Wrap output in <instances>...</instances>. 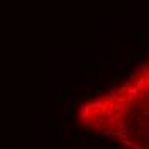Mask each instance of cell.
<instances>
[{
    "label": "cell",
    "mask_w": 149,
    "mask_h": 149,
    "mask_svg": "<svg viewBox=\"0 0 149 149\" xmlns=\"http://www.w3.org/2000/svg\"><path fill=\"white\" fill-rule=\"evenodd\" d=\"M115 135H117L120 141H123V139H129V132H127V129H123V130H118V129H115Z\"/></svg>",
    "instance_id": "obj_1"
},
{
    "label": "cell",
    "mask_w": 149,
    "mask_h": 149,
    "mask_svg": "<svg viewBox=\"0 0 149 149\" xmlns=\"http://www.w3.org/2000/svg\"><path fill=\"white\" fill-rule=\"evenodd\" d=\"M120 146L123 149H130L132 146H134V142H132L130 139H123V141H120Z\"/></svg>",
    "instance_id": "obj_2"
},
{
    "label": "cell",
    "mask_w": 149,
    "mask_h": 149,
    "mask_svg": "<svg viewBox=\"0 0 149 149\" xmlns=\"http://www.w3.org/2000/svg\"><path fill=\"white\" fill-rule=\"evenodd\" d=\"M91 130H96V132H103V125L101 123H91Z\"/></svg>",
    "instance_id": "obj_3"
},
{
    "label": "cell",
    "mask_w": 149,
    "mask_h": 149,
    "mask_svg": "<svg viewBox=\"0 0 149 149\" xmlns=\"http://www.w3.org/2000/svg\"><path fill=\"white\" fill-rule=\"evenodd\" d=\"M115 81H117V77H112V79H110L106 84H108V86H115Z\"/></svg>",
    "instance_id": "obj_4"
},
{
    "label": "cell",
    "mask_w": 149,
    "mask_h": 149,
    "mask_svg": "<svg viewBox=\"0 0 149 149\" xmlns=\"http://www.w3.org/2000/svg\"><path fill=\"white\" fill-rule=\"evenodd\" d=\"M130 149H144V148H142V146H141V144H135V142H134V146H132Z\"/></svg>",
    "instance_id": "obj_5"
},
{
    "label": "cell",
    "mask_w": 149,
    "mask_h": 149,
    "mask_svg": "<svg viewBox=\"0 0 149 149\" xmlns=\"http://www.w3.org/2000/svg\"><path fill=\"white\" fill-rule=\"evenodd\" d=\"M127 65H129V62H127V60H125V62H122V63H120V69H125V67H127Z\"/></svg>",
    "instance_id": "obj_6"
},
{
    "label": "cell",
    "mask_w": 149,
    "mask_h": 149,
    "mask_svg": "<svg viewBox=\"0 0 149 149\" xmlns=\"http://www.w3.org/2000/svg\"><path fill=\"white\" fill-rule=\"evenodd\" d=\"M70 142H79V135H77V137H72V139H70Z\"/></svg>",
    "instance_id": "obj_7"
},
{
    "label": "cell",
    "mask_w": 149,
    "mask_h": 149,
    "mask_svg": "<svg viewBox=\"0 0 149 149\" xmlns=\"http://www.w3.org/2000/svg\"><path fill=\"white\" fill-rule=\"evenodd\" d=\"M142 46H144V48H149V39H148V41H144V43H142Z\"/></svg>",
    "instance_id": "obj_8"
},
{
    "label": "cell",
    "mask_w": 149,
    "mask_h": 149,
    "mask_svg": "<svg viewBox=\"0 0 149 149\" xmlns=\"http://www.w3.org/2000/svg\"><path fill=\"white\" fill-rule=\"evenodd\" d=\"M146 84H149V75L146 77Z\"/></svg>",
    "instance_id": "obj_9"
}]
</instances>
